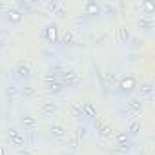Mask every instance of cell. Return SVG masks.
<instances>
[{
    "label": "cell",
    "instance_id": "1",
    "mask_svg": "<svg viewBox=\"0 0 155 155\" xmlns=\"http://www.w3.org/2000/svg\"><path fill=\"white\" fill-rule=\"evenodd\" d=\"M140 111H142V99H139V97H131L126 102V108L119 110V113L124 117H133V115H139Z\"/></svg>",
    "mask_w": 155,
    "mask_h": 155
},
{
    "label": "cell",
    "instance_id": "2",
    "mask_svg": "<svg viewBox=\"0 0 155 155\" xmlns=\"http://www.w3.org/2000/svg\"><path fill=\"white\" fill-rule=\"evenodd\" d=\"M40 38H42L44 42H48V44L53 48V44H57V40H58V29H57V24H49V26H46V28L40 31Z\"/></svg>",
    "mask_w": 155,
    "mask_h": 155
},
{
    "label": "cell",
    "instance_id": "3",
    "mask_svg": "<svg viewBox=\"0 0 155 155\" xmlns=\"http://www.w3.org/2000/svg\"><path fill=\"white\" fill-rule=\"evenodd\" d=\"M137 90V81L133 77H126V79H119V84H117V91L119 95H130L131 91Z\"/></svg>",
    "mask_w": 155,
    "mask_h": 155
},
{
    "label": "cell",
    "instance_id": "4",
    "mask_svg": "<svg viewBox=\"0 0 155 155\" xmlns=\"http://www.w3.org/2000/svg\"><path fill=\"white\" fill-rule=\"evenodd\" d=\"M8 140H9V146H15L17 150L18 148H24V137H22V133L15 128V126H11V128H8Z\"/></svg>",
    "mask_w": 155,
    "mask_h": 155
},
{
    "label": "cell",
    "instance_id": "5",
    "mask_svg": "<svg viewBox=\"0 0 155 155\" xmlns=\"http://www.w3.org/2000/svg\"><path fill=\"white\" fill-rule=\"evenodd\" d=\"M13 77H15L17 81H20V82H28L31 79V69H29V66L24 64V62H18L17 68H15V71H13Z\"/></svg>",
    "mask_w": 155,
    "mask_h": 155
},
{
    "label": "cell",
    "instance_id": "6",
    "mask_svg": "<svg viewBox=\"0 0 155 155\" xmlns=\"http://www.w3.org/2000/svg\"><path fill=\"white\" fill-rule=\"evenodd\" d=\"M57 110H58V104L55 102V101H44L42 104H40V108H38V113L42 115V117H51L53 113H57Z\"/></svg>",
    "mask_w": 155,
    "mask_h": 155
},
{
    "label": "cell",
    "instance_id": "7",
    "mask_svg": "<svg viewBox=\"0 0 155 155\" xmlns=\"http://www.w3.org/2000/svg\"><path fill=\"white\" fill-rule=\"evenodd\" d=\"M46 9L53 15H58V17H66V4L64 2H58V0H53V2H48L46 4Z\"/></svg>",
    "mask_w": 155,
    "mask_h": 155
},
{
    "label": "cell",
    "instance_id": "8",
    "mask_svg": "<svg viewBox=\"0 0 155 155\" xmlns=\"http://www.w3.org/2000/svg\"><path fill=\"white\" fill-rule=\"evenodd\" d=\"M60 44L62 46H79V40H77V37H75V31L73 29H66L60 35Z\"/></svg>",
    "mask_w": 155,
    "mask_h": 155
},
{
    "label": "cell",
    "instance_id": "9",
    "mask_svg": "<svg viewBox=\"0 0 155 155\" xmlns=\"http://www.w3.org/2000/svg\"><path fill=\"white\" fill-rule=\"evenodd\" d=\"M81 108H82L84 119H90V120H95L97 119V108L91 102H81Z\"/></svg>",
    "mask_w": 155,
    "mask_h": 155
},
{
    "label": "cell",
    "instance_id": "10",
    "mask_svg": "<svg viewBox=\"0 0 155 155\" xmlns=\"http://www.w3.org/2000/svg\"><path fill=\"white\" fill-rule=\"evenodd\" d=\"M37 95H38V91H37V88H33V86H24V88H18V97H20V99L31 101V99H35Z\"/></svg>",
    "mask_w": 155,
    "mask_h": 155
},
{
    "label": "cell",
    "instance_id": "11",
    "mask_svg": "<svg viewBox=\"0 0 155 155\" xmlns=\"http://www.w3.org/2000/svg\"><path fill=\"white\" fill-rule=\"evenodd\" d=\"M101 4H97V2H86L84 4V15L86 17H95V15H101Z\"/></svg>",
    "mask_w": 155,
    "mask_h": 155
},
{
    "label": "cell",
    "instance_id": "12",
    "mask_svg": "<svg viewBox=\"0 0 155 155\" xmlns=\"http://www.w3.org/2000/svg\"><path fill=\"white\" fill-rule=\"evenodd\" d=\"M44 86H46V91H48L49 95H58V93H62V91H64V86L60 84V81L44 82Z\"/></svg>",
    "mask_w": 155,
    "mask_h": 155
},
{
    "label": "cell",
    "instance_id": "13",
    "mask_svg": "<svg viewBox=\"0 0 155 155\" xmlns=\"http://www.w3.org/2000/svg\"><path fill=\"white\" fill-rule=\"evenodd\" d=\"M20 126H22L24 130H37V128H38V120H37L35 117H31V115H24V117L20 119Z\"/></svg>",
    "mask_w": 155,
    "mask_h": 155
},
{
    "label": "cell",
    "instance_id": "14",
    "mask_svg": "<svg viewBox=\"0 0 155 155\" xmlns=\"http://www.w3.org/2000/svg\"><path fill=\"white\" fill-rule=\"evenodd\" d=\"M24 148L26 146H35L37 144V139H38V135H37V130H24Z\"/></svg>",
    "mask_w": 155,
    "mask_h": 155
},
{
    "label": "cell",
    "instance_id": "15",
    "mask_svg": "<svg viewBox=\"0 0 155 155\" xmlns=\"http://www.w3.org/2000/svg\"><path fill=\"white\" fill-rule=\"evenodd\" d=\"M49 133L55 137V139H66L68 137V130L62 126V124H53L49 128Z\"/></svg>",
    "mask_w": 155,
    "mask_h": 155
},
{
    "label": "cell",
    "instance_id": "16",
    "mask_svg": "<svg viewBox=\"0 0 155 155\" xmlns=\"http://www.w3.org/2000/svg\"><path fill=\"white\" fill-rule=\"evenodd\" d=\"M139 93H140V99H142V97L151 99V97H153V84H151V82H142L140 88H139Z\"/></svg>",
    "mask_w": 155,
    "mask_h": 155
},
{
    "label": "cell",
    "instance_id": "17",
    "mask_svg": "<svg viewBox=\"0 0 155 155\" xmlns=\"http://www.w3.org/2000/svg\"><path fill=\"white\" fill-rule=\"evenodd\" d=\"M115 142H117V146H130V144H133V142H131V137H130L126 131L117 133V135H115Z\"/></svg>",
    "mask_w": 155,
    "mask_h": 155
},
{
    "label": "cell",
    "instance_id": "18",
    "mask_svg": "<svg viewBox=\"0 0 155 155\" xmlns=\"http://www.w3.org/2000/svg\"><path fill=\"white\" fill-rule=\"evenodd\" d=\"M6 15H8V18L11 20V22H15V24H18L20 20H22V13L17 9V8H8V11H6Z\"/></svg>",
    "mask_w": 155,
    "mask_h": 155
},
{
    "label": "cell",
    "instance_id": "19",
    "mask_svg": "<svg viewBox=\"0 0 155 155\" xmlns=\"http://www.w3.org/2000/svg\"><path fill=\"white\" fill-rule=\"evenodd\" d=\"M117 33H119V42H120V44H128V42H130L131 35H130V29H128L126 26H120V28L117 29Z\"/></svg>",
    "mask_w": 155,
    "mask_h": 155
},
{
    "label": "cell",
    "instance_id": "20",
    "mask_svg": "<svg viewBox=\"0 0 155 155\" xmlns=\"http://www.w3.org/2000/svg\"><path fill=\"white\" fill-rule=\"evenodd\" d=\"M69 115H71L73 119H84V113H82L81 104H77V102L69 104Z\"/></svg>",
    "mask_w": 155,
    "mask_h": 155
},
{
    "label": "cell",
    "instance_id": "21",
    "mask_svg": "<svg viewBox=\"0 0 155 155\" xmlns=\"http://www.w3.org/2000/svg\"><path fill=\"white\" fill-rule=\"evenodd\" d=\"M137 26H139L140 29H151V28H153V18H151V17H142V15H140V18L137 20Z\"/></svg>",
    "mask_w": 155,
    "mask_h": 155
},
{
    "label": "cell",
    "instance_id": "22",
    "mask_svg": "<svg viewBox=\"0 0 155 155\" xmlns=\"http://www.w3.org/2000/svg\"><path fill=\"white\" fill-rule=\"evenodd\" d=\"M139 131H140V120L137 119V120H131L130 124H128V135L130 137H135V135H139Z\"/></svg>",
    "mask_w": 155,
    "mask_h": 155
},
{
    "label": "cell",
    "instance_id": "23",
    "mask_svg": "<svg viewBox=\"0 0 155 155\" xmlns=\"http://www.w3.org/2000/svg\"><path fill=\"white\" fill-rule=\"evenodd\" d=\"M17 9L24 15V13H31L33 11V4L31 2H28V0H18L17 2Z\"/></svg>",
    "mask_w": 155,
    "mask_h": 155
},
{
    "label": "cell",
    "instance_id": "24",
    "mask_svg": "<svg viewBox=\"0 0 155 155\" xmlns=\"http://www.w3.org/2000/svg\"><path fill=\"white\" fill-rule=\"evenodd\" d=\"M111 124H108V122H104L99 130H97V133H99V137H102V139H110L111 137Z\"/></svg>",
    "mask_w": 155,
    "mask_h": 155
},
{
    "label": "cell",
    "instance_id": "25",
    "mask_svg": "<svg viewBox=\"0 0 155 155\" xmlns=\"http://www.w3.org/2000/svg\"><path fill=\"white\" fill-rule=\"evenodd\" d=\"M104 84H108V86H111V88H117V84H119L117 73H106V75H104Z\"/></svg>",
    "mask_w": 155,
    "mask_h": 155
},
{
    "label": "cell",
    "instance_id": "26",
    "mask_svg": "<svg viewBox=\"0 0 155 155\" xmlns=\"http://www.w3.org/2000/svg\"><path fill=\"white\" fill-rule=\"evenodd\" d=\"M6 97L9 99V102L15 101V99L18 97V88H17V86H9V88H6Z\"/></svg>",
    "mask_w": 155,
    "mask_h": 155
},
{
    "label": "cell",
    "instance_id": "27",
    "mask_svg": "<svg viewBox=\"0 0 155 155\" xmlns=\"http://www.w3.org/2000/svg\"><path fill=\"white\" fill-rule=\"evenodd\" d=\"M86 133H88V128H86V126H81V124H79V126H77V131H75V139L81 142V140H82V139L86 137Z\"/></svg>",
    "mask_w": 155,
    "mask_h": 155
},
{
    "label": "cell",
    "instance_id": "28",
    "mask_svg": "<svg viewBox=\"0 0 155 155\" xmlns=\"http://www.w3.org/2000/svg\"><path fill=\"white\" fill-rule=\"evenodd\" d=\"M142 17H151V13L155 11V8H153V4L151 2H142Z\"/></svg>",
    "mask_w": 155,
    "mask_h": 155
},
{
    "label": "cell",
    "instance_id": "29",
    "mask_svg": "<svg viewBox=\"0 0 155 155\" xmlns=\"http://www.w3.org/2000/svg\"><path fill=\"white\" fill-rule=\"evenodd\" d=\"M101 9H104V11H106V13H110V15H111V13L115 15V8H113L111 4H104V6H101Z\"/></svg>",
    "mask_w": 155,
    "mask_h": 155
},
{
    "label": "cell",
    "instance_id": "30",
    "mask_svg": "<svg viewBox=\"0 0 155 155\" xmlns=\"http://www.w3.org/2000/svg\"><path fill=\"white\" fill-rule=\"evenodd\" d=\"M42 55H44V57H57V51L51 48V49H44V51H42Z\"/></svg>",
    "mask_w": 155,
    "mask_h": 155
},
{
    "label": "cell",
    "instance_id": "31",
    "mask_svg": "<svg viewBox=\"0 0 155 155\" xmlns=\"http://www.w3.org/2000/svg\"><path fill=\"white\" fill-rule=\"evenodd\" d=\"M17 155H31V151L28 148H18L17 150Z\"/></svg>",
    "mask_w": 155,
    "mask_h": 155
},
{
    "label": "cell",
    "instance_id": "32",
    "mask_svg": "<svg viewBox=\"0 0 155 155\" xmlns=\"http://www.w3.org/2000/svg\"><path fill=\"white\" fill-rule=\"evenodd\" d=\"M69 148L75 151L77 148H79V140H77V139H71V140H69Z\"/></svg>",
    "mask_w": 155,
    "mask_h": 155
},
{
    "label": "cell",
    "instance_id": "33",
    "mask_svg": "<svg viewBox=\"0 0 155 155\" xmlns=\"http://www.w3.org/2000/svg\"><path fill=\"white\" fill-rule=\"evenodd\" d=\"M0 155H9V150L6 144H0Z\"/></svg>",
    "mask_w": 155,
    "mask_h": 155
},
{
    "label": "cell",
    "instance_id": "34",
    "mask_svg": "<svg viewBox=\"0 0 155 155\" xmlns=\"http://www.w3.org/2000/svg\"><path fill=\"white\" fill-rule=\"evenodd\" d=\"M8 8H9V6H8L6 2H0V9H8Z\"/></svg>",
    "mask_w": 155,
    "mask_h": 155
},
{
    "label": "cell",
    "instance_id": "35",
    "mask_svg": "<svg viewBox=\"0 0 155 155\" xmlns=\"http://www.w3.org/2000/svg\"><path fill=\"white\" fill-rule=\"evenodd\" d=\"M69 155H77V153H69Z\"/></svg>",
    "mask_w": 155,
    "mask_h": 155
}]
</instances>
